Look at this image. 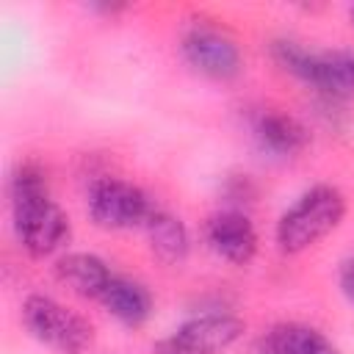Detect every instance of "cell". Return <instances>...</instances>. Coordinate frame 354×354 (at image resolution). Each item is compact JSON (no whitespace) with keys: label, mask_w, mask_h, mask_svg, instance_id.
<instances>
[{"label":"cell","mask_w":354,"mask_h":354,"mask_svg":"<svg viewBox=\"0 0 354 354\" xmlns=\"http://www.w3.org/2000/svg\"><path fill=\"white\" fill-rule=\"evenodd\" d=\"M55 277L83 299H97L113 279L108 263L91 252H66L55 263Z\"/></svg>","instance_id":"30bf717a"},{"label":"cell","mask_w":354,"mask_h":354,"mask_svg":"<svg viewBox=\"0 0 354 354\" xmlns=\"http://www.w3.org/2000/svg\"><path fill=\"white\" fill-rule=\"evenodd\" d=\"M337 282H340V293H343L346 301L354 307V254L343 260L340 274H337Z\"/></svg>","instance_id":"9a60e30c"},{"label":"cell","mask_w":354,"mask_h":354,"mask_svg":"<svg viewBox=\"0 0 354 354\" xmlns=\"http://www.w3.org/2000/svg\"><path fill=\"white\" fill-rule=\"evenodd\" d=\"M346 216V196L335 185H313L277 221V243L288 254H299L326 238Z\"/></svg>","instance_id":"7a4b0ae2"},{"label":"cell","mask_w":354,"mask_h":354,"mask_svg":"<svg viewBox=\"0 0 354 354\" xmlns=\"http://www.w3.org/2000/svg\"><path fill=\"white\" fill-rule=\"evenodd\" d=\"M100 301L124 326H141L152 315V293L130 277H116L113 274V279L108 282Z\"/></svg>","instance_id":"7c38bea8"},{"label":"cell","mask_w":354,"mask_h":354,"mask_svg":"<svg viewBox=\"0 0 354 354\" xmlns=\"http://www.w3.org/2000/svg\"><path fill=\"white\" fill-rule=\"evenodd\" d=\"M180 50H183V58L196 72H202L205 77H213V80H232V77H238V72L243 66L235 39L210 25L188 28L183 33Z\"/></svg>","instance_id":"8992f818"},{"label":"cell","mask_w":354,"mask_h":354,"mask_svg":"<svg viewBox=\"0 0 354 354\" xmlns=\"http://www.w3.org/2000/svg\"><path fill=\"white\" fill-rule=\"evenodd\" d=\"M254 141L263 152L274 155V158H293L299 152L307 149L310 144V133L307 127L282 111H263L254 119Z\"/></svg>","instance_id":"9c48e42d"},{"label":"cell","mask_w":354,"mask_h":354,"mask_svg":"<svg viewBox=\"0 0 354 354\" xmlns=\"http://www.w3.org/2000/svg\"><path fill=\"white\" fill-rule=\"evenodd\" d=\"M152 210L155 205L147 191L119 177H102L88 191V216L102 230L144 227Z\"/></svg>","instance_id":"277c9868"},{"label":"cell","mask_w":354,"mask_h":354,"mask_svg":"<svg viewBox=\"0 0 354 354\" xmlns=\"http://www.w3.org/2000/svg\"><path fill=\"white\" fill-rule=\"evenodd\" d=\"M8 205L19 246L30 257H50L69 238V216L50 196L47 174L39 163H17L8 177Z\"/></svg>","instance_id":"6da1fadb"},{"label":"cell","mask_w":354,"mask_h":354,"mask_svg":"<svg viewBox=\"0 0 354 354\" xmlns=\"http://www.w3.org/2000/svg\"><path fill=\"white\" fill-rule=\"evenodd\" d=\"M263 354H340V348L310 324L282 321L268 329Z\"/></svg>","instance_id":"4fadbf2b"},{"label":"cell","mask_w":354,"mask_h":354,"mask_svg":"<svg viewBox=\"0 0 354 354\" xmlns=\"http://www.w3.org/2000/svg\"><path fill=\"white\" fill-rule=\"evenodd\" d=\"M271 55H274V61L285 72H290L301 83L313 86L326 100H340L343 97L337 91V83H335V75H332V66H329V55L326 53H313V50L301 47L293 39H279L271 47Z\"/></svg>","instance_id":"ba28073f"},{"label":"cell","mask_w":354,"mask_h":354,"mask_svg":"<svg viewBox=\"0 0 354 354\" xmlns=\"http://www.w3.org/2000/svg\"><path fill=\"white\" fill-rule=\"evenodd\" d=\"M22 324L33 340L58 354H86L94 346V326L47 293H30L22 301Z\"/></svg>","instance_id":"3957f363"},{"label":"cell","mask_w":354,"mask_h":354,"mask_svg":"<svg viewBox=\"0 0 354 354\" xmlns=\"http://www.w3.org/2000/svg\"><path fill=\"white\" fill-rule=\"evenodd\" d=\"M205 241L221 260L232 266L252 263L257 254V243H260L257 230L249 221V216L235 207L218 210L205 221Z\"/></svg>","instance_id":"52a82bcc"},{"label":"cell","mask_w":354,"mask_h":354,"mask_svg":"<svg viewBox=\"0 0 354 354\" xmlns=\"http://www.w3.org/2000/svg\"><path fill=\"white\" fill-rule=\"evenodd\" d=\"M243 321L230 313H207L185 321L155 343V354H218L241 340Z\"/></svg>","instance_id":"5b68a950"},{"label":"cell","mask_w":354,"mask_h":354,"mask_svg":"<svg viewBox=\"0 0 354 354\" xmlns=\"http://www.w3.org/2000/svg\"><path fill=\"white\" fill-rule=\"evenodd\" d=\"M329 55V66L337 83V91L346 97L354 91V53H326Z\"/></svg>","instance_id":"5bb4252c"},{"label":"cell","mask_w":354,"mask_h":354,"mask_svg":"<svg viewBox=\"0 0 354 354\" xmlns=\"http://www.w3.org/2000/svg\"><path fill=\"white\" fill-rule=\"evenodd\" d=\"M348 17H351V22H354V6H351V8H348Z\"/></svg>","instance_id":"e0dca14e"},{"label":"cell","mask_w":354,"mask_h":354,"mask_svg":"<svg viewBox=\"0 0 354 354\" xmlns=\"http://www.w3.org/2000/svg\"><path fill=\"white\" fill-rule=\"evenodd\" d=\"M144 232H147V241H149V252L166 266H180L191 252L188 227L171 210L155 207L149 213L147 224H144Z\"/></svg>","instance_id":"8fae6325"},{"label":"cell","mask_w":354,"mask_h":354,"mask_svg":"<svg viewBox=\"0 0 354 354\" xmlns=\"http://www.w3.org/2000/svg\"><path fill=\"white\" fill-rule=\"evenodd\" d=\"M91 8L102 11V14H119V11H124V3H94Z\"/></svg>","instance_id":"2e32d148"}]
</instances>
